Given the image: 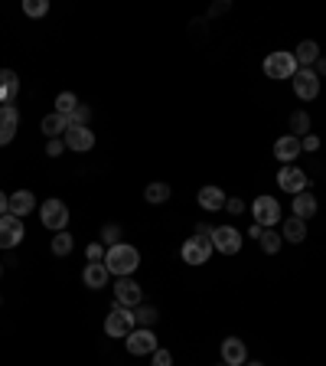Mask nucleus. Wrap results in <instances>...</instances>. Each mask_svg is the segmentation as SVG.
Returning <instances> with one entry per match:
<instances>
[{"label":"nucleus","mask_w":326,"mask_h":366,"mask_svg":"<svg viewBox=\"0 0 326 366\" xmlns=\"http://www.w3.org/2000/svg\"><path fill=\"white\" fill-rule=\"evenodd\" d=\"M137 265H140V252H137L134 245L118 242L105 252V268H108L111 275H118V278H127L131 271H137Z\"/></svg>","instance_id":"obj_1"},{"label":"nucleus","mask_w":326,"mask_h":366,"mask_svg":"<svg viewBox=\"0 0 326 366\" xmlns=\"http://www.w3.org/2000/svg\"><path fill=\"white\" fill-rule=\"evenodd\" d=\"M134 327H137L134 308H124V304H114L111 314L105 317V334H108V337H127Z\"/></svg>","instance_id":"obj_2"},{"label":"nucleus","mask_w":326,"mask_h":366,"mask_svg":"<svg viewBox=\"0 0 326 366\" xmlns=\"http://www.w3.org/2000/svg\"><path fill=\"white\" fill-rule=\"evenodd\" d=\"M294 72H297L294 53H287V49L268 53V59H264V76L268 79H294Z\"/></svg>","instance_id":"obj_3"},{"label":"nucleus","mask_w":326,"mask_h":366,"mask_svg":"<svg viewBox=\"0 0 326 366\" xmlns=\"http://www.w3.org/2000/svg\"><path fill=\"white\" fill-rule=\"evenodd\" d=\"M40 219L46 229L53 232H66L68 226V206L62 203V200H46V203L40 206Z\"/></svg>","instance_id":"obj_4"},{"label":"nucleus","mask_w":326,"mask_h":366,"mask_svg":"<svg viewBox=\"0 0 326 366\" xmlns=\"http://www.w3.org/2000/svg\"><path fill=\"white\" fill-rule=\"evenodd\" d=\"M251 216H255L261 229H271L274 222H281V206H277L274 196H258L255 206H251Z\"/></svg>","instance_id":"obj_5"},{"label":"nucleus","mask_w":326,"mask_h":366,"mask_svg":"<svg viewBox=\"0 0 326 366\" xmlns=\"http://www.w3.org/2000/svg\"><path fill=\"white\" fill-rule=\"evenodd\" d=\"M277 187L284 193H290V196H297V193L307 190V174H303L300 167H294V163H284V167L277 170Z\"/></svg>","instance_id":"obj_6"},{"label":"nucleus","mask_w":326,"mask_h":366,"mask_svg":"<svg viewBox=\"0 0 326 366\" xmlns=\"http://www.w3.org/2000/svg\"><path fill=\"white\" fill-rule=\"evenodd\" d=\"M294 92H297L300 102H313L320 95V76L313 69H297L294 72Z\"/></svg>","instance_id":"obj_7"},{"label":"nucleus","mask_w":326,"mask_h":366,"mask_svg":"<svg viewBox=\"0 0 326 366\" xmlns=\"http://www.w3.org/2000/svg\"><path fill=\"white\" fill-rule=\"evenodd\" d=\"M23 219H16V216H0V249H16V245L23 242Z\"/></svg>","instance_id":"obj_8"},{"label":"nucleus","mask_w":326,"mask_h":366,"mask_svg":"<svg viewBox=\"0 0 326 366\" xmlns=\"http://www.w3.org/2000/svg\"><path fill=\"white\" fill-rule=\"evenodd\" d=\"M153 350H157V334H153L150 327H134V330L127 334V353L144 356V353H153Z\"/></svg>","instance_id":"obj_9"},{"label":"nucleus","mask_w":326,"mask_h":366,"mask_svg":"<svg viewBox=\"0 0 326 366\" xmlns=\"http://www.w3.org/2000/svg\"><path fill=\"white\" fill-rule=\"evenodd\" d=\"M242 239L244 236L235 226H218L216 236H212V245H216V252H222V255H235L242 249Z\"/></svg>","instance_id":"obj_10"},{"label":"nucleus","mask_w":326,"mask_h":366,"mask_svg":"<svg viewBox=\"0 0 326 366\" xmlns=\"http://www.w3.org/2000/svg\"><path fill=\"white\" fill-rule=\"evenodd\" d=\"M179 255H183V262H186V265H205V262H209V255H212V242H199V239L192 236V239H186V242H183Z\"/></svg>","instance_id":"obj_11"},{"label":"nucleus","mask_w":326,"mask_h":366,"mask_svg":"<svg viewBox=\"0 0 326 366\" xmlns=\"http://www.w3.org/2000/svg\"><path fill=\"white\" fill-rule=\"evenodd\" d=\"M114 298H118V304H124V308H137L140 298H144V291H140V285L127 275V278H118V285H114Z\"/></svg>","instance_id":"obj_12"},{"label":"nucleus","mask_w":326,"mask_h":366,"mask_svg":"<svg viewBox=\"0 0 326 366\" xmlns=\"http://www.w3.org/2000/svg\"><path fill=\"white\" fill-rule=\"evenodd\" d=\"M62 141H66V148L79 150V154H85V150L95 148V135H92L88 128H79V124H68V131H66Z\"/></svg>","instance_id":"obj_13"},{"label":"nucleus","mask_w":326,"mask_h":366,"mask_svg":"<svg viewBox=\"0 0 326 366\" xmlns=\"http://www.w3.org/2000/svg\"><path fill=\"white\" fill-rule=\"evenodd\" d=\"M16 128H20V115H16V108L14 105H0V148L14 141Z\"/></svg>","instance_id":"obj_14"},{"label":"nucleus","mask_w":326,"mask_h":366,"mask_svg":"<svg viewBox=\"0 0 326 366\" xmlns=\"http://www.w3.org/2000/svg\"><path fill=\"white\" fill-rule=\"evenodd\" d=\"M222 360H225V366H244L248 363V347L238 337H225L222 340Z\"/></svg>","instance_id":"obj_15"},{"label":"nucleus","mask_w":326,"mask_h":366,"mask_svg":"<svg viewBox=\"0 0 326 366\" xmlns=\"http://www.w3.org/2000/svg\"><path fill=\"white\" fill-rule=\"evenodd\" d=\"M300 137H294V135H284V137H277L274 141V157L281 163H294V157H300Z\"/></svg>","instance_id":"obj_16"},{"label":"nucleus","mask_w":326,"mask_h":366,"mask_svg":"<svg viewBox=\"0 0 326 366\" xmlns=\"http://www.w3.org/2000/svg\"><path fill=\"white\" fill-rule=\"evenodd\" d=\"M111 278V271L105 268V262H88L85 265V271H82V282H85V288H105Z\"/></svg>","instance_id":"obj_17"},{"label":"nucleus","mask_w":326,"mask_h":366,"mask_svg":"<svg viewBox=\"0 0 326 366\" xmlns=\"http://www.w3.org/2000/svg\"><path fill=\"white\" fill-rule=\"evenodd\" d=\"M16 92H20V79L14 69H0V105H14Z\"/></svg>","instance_id":"obj_18"},{"label":"nucleus","mask_w":326,"mask_h":366,"mask_svg":"<svg viewBox=\"0 0 326 366\" xmlns=\"http://www.w3.org/2000/svg\"><path fill=\"white\" fill-rule=\"evenodd\" d=\"M36 209V196L29 190H16V193H10V216H16V219H23L27 213H33Z\"/></svg>","instance_id":"obj_19"},{"label":"nucleus","mask_w":326,"mask_h":366,"mask_svg":"<svg viewBox=\"0 0 326 366\" xmlns=\"http://www.w3.org/2000/svg\"><path fill=\"white\" fill-rule=\"evenodd\" d=\"M313 213H316V196H313V193H307V190L297 193V196H294V216L307 222Z\"/></svg>","instance_id":"obj_20"},{"label":"nucleus","mask_w":326,"mask_h":366,"mask_svg":"<svg viewBox=\"0 0 326 366\" xmlns=\"http://www.w3.org/2000/svg\"><path fill=\"white\" fill-rule=\"evenodd\" d=\"M294 59H297V69H307V66H313L316 59H320V46L313 40H303L297 46V53H294Z\"/></svg>","instance_id":"obj_21"},{"label":"nucleus","mask_w":326,"mask_h":366,"mask_svg":"<svg viewBox=\"0 0 326 366\" xmlns=\"http://www.w3.org/2000/svg\"><path fill=\"white\" fill-rule=\"evenodd\" d=\"M225 200H229V196L218 190V187H203V190H199V206H203V209H225Z\"/></svg>","instance_id":"obj_22"},{"label":"nucleus","mask_w":326,"mask_h":366,"mask_svg":"<svg viewBox=\"0 0 326 366\" xmlns=\"http://www.w3.org/2000/svg\"><path fill=\"white\" fill-rule=\"evenodd\" d=\"M68 131V118L66 115H46V118H42V135L49 137V141H53V137H59V135H66Z\"/></svg>","instance_id":"obj_23"},{"label":"nucleus","mask_w":326,"mask_h":366,"mask_svg":"<svg viewBox=\"0 0 326 366\" xmlns=\"http://www.w3.org/2000/svg\"><path fill=\"white\" fill-rule=\"evenodd\" d=\"M281 236H284L287 242H303V239H307V222H303V219H297V216H290L284 222V232H281Z\"/></svg>","instance_id":"obj_24"},{"label":"nucleus","mask_w":326,"mask_h":366,"mask_svg":"<svg viewBox=\"0 0 326 366\" xmlns=\"http://www.w3.org/2000/svg\"><path fill=\"white\" fill-rule=\"evenodd\" d=\"M157 317H160V311H157L153 304H137V308H134L137 327H153V324H157Z\"/></svg>","instance_id":"obj_25"},{"label":"nucleus","mask_w":326,"mask_h":366,"mask_svg":"<svg viewBox=\"0 0 326 366\" xmlns=\"http://www.w3.org/2000/svg\"><path fill=\"white\" fill-rule=\"evenodd\" d=\"M170 183H160V180H157V183H147V190H144V196H147V203H166V200H170Z\"/></svg>","instance_id":"obj_26"},{"label":"nucleus","mask_w":326,"mask_h":366,"mask_svg":"<svg viewBox=\"0 0 326 366\" xmlns=\"http://www.w3.org/2000/svg\"><path fill=\"white\" fill-rule=\"evenodd\" d=\"M290 131H294V137L310 135V115H307V111H294V115H290Z\"/></svg>","instance_id":"obj_27"},{"label":"nucleus","mask_w":326,"mask_h":366,"mask_svg":"<svg viewBox=\"0 0 326 366\" xmlns=\"http://www.w3.org/2000/svg\"><path fill=\"white\" fill-rule=\"evenodd\" d=\"M281 242H284V236H281V232H274V229H264V232H261V239H258V245L268 252V255H274V252L281 249Z\"/></svg>","instance_id":"obj_28"},{"label":"nucleus","mask_w":326,"mask_h":366,"mask_svg":"<svg viewBox=\"0 0 326 366\" xmlns=\"http://www.w3.org/2000/svg\"><path fill=\"white\" fill-rule=\"evenodd\" d=\"M79 108V98L72 95V92H59V98H55V115H72V111Z\"/></svg>","instance_id":"obj_29"},{"label":"nucleus","mask_w":326,"mask_h":366,"mask_svg":"<svg viewBox=\"0 0 326 366\" xmlns=\"http://www.w3.org/2000/svg\"><path fill=\"white\" fill-rule=\"evenodd\" d=\"M72 245H75V242H72V236H68V232H55L49 249H53V255L62 258V255H68V252H72Z\"/></svg>","instance_id":"obj_30"},{"label":"nucleus","mask_w":326,"mask_h":366,"mask_svg":"<svg viewBox=\"0 0 326 366\" xmlns=\"http://www.w3.org/2000/svg\"><path fill=\"white\" fill-rule=\"evenodd\" d=\"M23 14L27 16H46L49 14V3H46V0H23Z\"/></svg>","instance_id":"obj_31"},{"label":"nucleus","mask_w":326,"mask_h":366,"mask_svg":"<svg viewBox=\"0 0 326 366\" xmlns=\"http://www.w3.org/2000/svg\"><path fill=\"white\" fill-rule=\"evenodd\" d=\"M88 122H92V108L88 105H79V108L68 115V124H79V128H88Z\"/></svg>","instance_id":"obj_32"},{"label":"nucleus","mask_w":326,"mask_h":366,"mask_svg":"<svg viewBox=\"0 0 326 366\" xmlns=\"http://www.w3.org/2000/svg\"><path fill=\"white\" fill-rule=\"evenodd\" d=\"M121 242V226H118V222H111V226H105V229H101V245H118Z\"/></svg>","instance_id":"obj_33"},{"label":"nucleus","mask_w":326,"mask_h":366,"mask_svg":"<svg viewBox=\"0 0 326 366\" xmlns=\"http://www.w3.org/2000/svg\"><path fill=\"white\" fill-rule=\"evenodd\" d=\"M105 252H108V249H105L101 242H92L88 249H85V255H88V262H105Z\"/></svg>","instance_id":"obj_34"},{"label":"nucleus","mask_w":326,"mask_h":366,"mask_svg":"<svg viewBox=\"0 0 326 366\" xmlns=\"http://www.w3.org/2000/svg\"><path fill=\"white\" fill-rule=\"evenodd\" d=\"M150 356H153V366H173V356H170V350H160V347H157V350L150 353Z\"/></svg>","instance_id":"obj_35"},{"label":"nucleus","mask_w":326,"mask_h":366,"mask_svg":"<svg viewBox=\"0 0 326 366\" xmlns=\"http://www.w3.org/2000/svg\"><path fill=\"white\" fill-rule=\"evenodd\" d=\"M62 150H66V141H62V137H53V141L46 144V154H49V157H59Z\"/></svg>","instance_id":"obj_36"},{"label":"nucleus","mask_w":326,"mask_h":366,"mask_svg":"<svg viewBox=\"0 0 326 366\" xmlns=\"http://www.w3.org/2000/svg\"><path fill=\"white\" fill-rule=\"evenodd\" d=\"M225 213H231V216H242V213H244V203L238 200V196H231V200H225Z\"/></svg>","instance_id":"obj_37"},{"label":"nucleus","mask_w":326,"mask_h":366,"mask_svg":"<svg viewBox=\"0 0 326 366\" xmlns=\"http://www.w3.org/2000/svg\"><path fill=\"white\" fill-rule=\"evenodd\" d=\"M300 148H303V150H320V137H316V135L300 137Z\"/></svg>","instance_id":"obj_38"},{"label":"nucleus","mask_w":326,"mask_h":366,"mask_svg":"<svg viewBox=\"0 0 326 366\" xmlns=\"http://www.w3.org/2000/svg\"><path fill=\"white\" fill-rule=\"evenodd\" d=\"M7 213H10V196L0 190V216H7Z\"/></svg>","instance_id":"obj_39"},{"label":"nucleus","mask_w":326,"mask_h":366,"mask_svg":"<svg viewBox=\"0 0 326 366\" xmlns=\"http://www.w3.org/2000/svg\"><path fill=\"white\" fill-rule=\"evenodd\" d=\"M261 232H264V229H261L258 222H255V226H251V229H248V236H251V239H261Z\"/></svg>","instance_id":"obj_40"},{"label":"nucleus","mask_w":326,"mask_h":366,"mask_svg":"<svg viewBox=\"0 0 326 366\" xmlns=\"http://www.w3.org/2000/svg\"><path fill=\"white\" fill-rule=\"evenodd\" d=\"M316 76H326V56L323 59H316Z\"/></svg>","instance_id":"obj_41"},{"label":"nucleus","mask_w":326,"mask_h":366,"mask_svg":"<svg viewBox=\"0 0 326 366\" xmlns=\"http://www.w3.org/2000/svg\"><path fill=\"white\" fill-rule=\"evenodd\" d=\"M225 10H229V3H216V7H212V10H209V14L216 16V14H225Z\"/></svg>","instance_id":"obj_42"},{"label":"nucleus","mask_w":326,"mask_h":366,"mask_svg":"<svg viewBox=\"0 0 326 366\" xmlns=\"http://www.w3.org/2000/svg\"><path fill=\"white\" fill-rule=\"evenodd\" d=\"M244 366H264V363H244Z\"/></svg>","instance_id":"obj_43"},{"label":"nucleus","mask_w":326,"mask_h":366,"mask_svg":"<svg viewBox=\"0 0 326 366\" xmlns=\"http://www.w3.org/2000/svg\"><path fill=\"white\" fill-rule=\"evenodd\" d=\"M0 275H3V268H0Z\"/></svg>","instance_id":"obj_44"}]
</instances>
